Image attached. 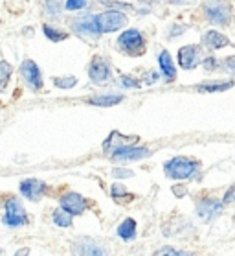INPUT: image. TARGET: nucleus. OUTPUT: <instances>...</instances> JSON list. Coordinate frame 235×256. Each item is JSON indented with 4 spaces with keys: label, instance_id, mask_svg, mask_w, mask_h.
<instances>
[{
    "label": "nucleus",
    "instance_id": "nucleus-1",
    "mask_svg": "<svg viewBox=\"0 0 235 256\" xmlns=\"http://www.w3.org/2000/svg\"><path fill=\"white\" fill-rule=\"evenodd\" d=\"M197 170H199V162L188 157H175L171 160H167L166 166H164V172H166L167 177L178 180L193 177L197 174Z\"/></svg>",
    "mask_w": 235,
    "mask_h": 256
},
{
    "label": "nucleus",
    "instance_id": "nucleus-2",
    "mask_svg": "<svg viewBox=\"0 0 235 256\" xmlns=\"http://www.w3.org/2000/svg\"><path fill=\"white\" fill-rule=\"evenodd\" d=\"M127 24V17L118 10H110V12L99 13L96 15V26H98L99 34H112L123 28Z\"/></svg>",
    "mask_w": 235,
    "mask_h": 256
},
{
    "label": "nucleus",
    "instance_id": "nucleus-3",
    "mask_svg": "<svg viewBox=\"0 0 235 256\" xmlns=\"http://www.w3.org/2000/svg\"><path fill=\"white\" fill-rule=\"evenodd\" d=\"M118 44L123 52L131 54V56H140L145 50V39L144 35L140 34L138 30H127L118 37Z\"/></svg>",
    "mask_w": 235,
    "mask_h": 256
},
{
    "label": "nucleus",
    "instance_id": "nucleus-4",
    "mask_svg": "<svg viewBox=\"0 0 235 256\" xmlns=\"http://www.w3.org/2000/svg\"><path fill=\"white\" fill-rule=\"evenodd\" d=\"M230 15H232V10L226 0H210L206 4V17L210 22L224 26L230 22Z\"/></svg>",
    "mask_w": 235,
    "mask_h": 256
},
{
    "label": "nucleus",
    "instance_id": "nucleus-5",
    "mask_svg": "<svg viewBox=\"0 0 235 256\" xmlns=\"http://www.w3.org/2000/svg\"><path fill=\"white\" fill-rule=\"evenodd\" d=\"M4 223L9 225V227H22L28 223V216H26V210L20 204V201L15 198L7 199L6 201V216H4Z\"/></svg>",
    "mask_w": 235,
    "mask_h": 256
},
{
    "label": "nucleus",
    "instance_id": "nucleus-6",
    "mask_svg": "<svg viewBox=\"0 0 235 256\" xmlns=\"http://www.w3.org/2000/svg\"><path fill=\"white\" fill-rule=\"evenodd\" d=\"M88 76H90V82L96 83V85H103L110 80V66L109 63L105 61L103 58H96L90 61V66H88Z\"/></svg>",
    "mask_w": 235,
    "mask_h": 256
},
{
    "label": "nucleus",
    "instance_id": "nucleus-7",
    "mask_svg": "<svg viewBox=\"0 0 235 256\" xmlns=\"http://www.w3.org/2000/svg\"><path fill=\"white\" fill-rule=\"evenodd\" d=\"M201 63V48L195 44H188L178 50V64L186 70L195 68Z\"/></svg>",
    "mask_w": 235,
    "mask_h": 256
},
{
    "label": "nucleus",
    "instance_id": "nucleus-8",
    "mask_svg": "<svg viewBox=\"0 0 235 256\" xmlns=\"http://www.w3.org/2000/svg\"><path fill=\"white\" fill-rule=\"evenodd\" d=\"M20 72H22L24 80H26V83H28L29 87L39 92L40 88H42V74H40L39 66H37L33 61H29L28 59V61H24L22 63Z\"/></svg>",
    "mask_w": 235,
    "mask_h": 256
},
{
    "label": "nucleus",
    "instance_id": "nucleus-9",
    "mask_svg": "<svg viewBox=\"0 0 235 256\" xmlns=\"http://www.w3.org/2000/svg\"><path fill=\"white\" fill-rule=\"evenodd\" d=\"M20 192L29 201H39L42 198V194L46 192V184L39 179H26L20 182Z\"/></svg>",
    "mask_w": 235,
    "mask_h": 256
},
{
    "label": "nucleus",
    "instance_id": "nucleus-10",
    "mask_svg": "<svg viewBox=\"0 0 235 256\" xmlns=\"http://www.w3.org/2000/svg\"><path fill=\"white\" fill-rule=\"evenodd\" d=\"M61 208H64L66 212H70V214L79 216L85 212L86 201L81 198L79 194L70 192V194H66V196H63V199H61Z\"/></svg>",
    "mask_w": 235,
    "mask_h": 256
},
{
    "label": "nucleus",
    "instance_id": "nucleus-11",
    "mask_svg": "<svg viewBox=\"0 0 235 256\" xmlns=\"http://www.w3.org/2000/svg\"><path fill=\"white\" fill-rule=\"evenodd\" d=\"M75 256H107V250L92 240H81L74 245Z\"/></svg>",
    "mask_w": 235,
    "mask_h": 256
},
{
    "label": "nucleus",
    "instance_id": "nucleus-12",
    "mask_svg": "<svg viewBox=\"0 0 235 256\" xmlns=\"http://www.w3.org/2000/svg\"><path fill=\"white\" fill-rule=\"evenodd\" d=\"M221 210H223V203L221 201H217V199H204L197 206V214L201 216L202 220L210 222L217 214H221Z\"/></svg>",
    "mask_w": 235,
    "mask_h": 256
},
{
    "label": "nucleus",
    "instance_id": "nucleus-13",
    "mask_svg": "<svg viewBox=\"0 0 235 256\" xmlns=\"http://www.w3.org/2000/svg\"><path fill=\"white\" fill-rule=\"evenodd\" d=\"M151 155V150L147 148H121V150H116L114 158L118 160H140V158H145Z\"/></svg>",
    "mask_w": 235,
    "mask_h": 256
},
{
    "label": "nucleus",
    "instance_id": "nucleus-14",
    "mask_svg": "<svg viewBox=\"0 0 235 256\" xmlns=\"http://www.w3.org/2000/svg\"><path fill=\"white\" fill-rule=\"evenodd\" d=\"M136 140H138L136 136H125V134H120V133H110L109 138L103 142V148L107 152H116V150L127 148V144H134Z\"/></svg>",
    "mask_w": 235,
    "mask_h": 256
},
{
    "label": "nucleus",
    "instance_id": "nucleus-15",
    "mask_svg": "<svg viewBox=\"0 0 235 256\" xmlns=\"http://www.w3.org/2000/svg\"><path fill=\"white\" fill-rule=\"evenodd\" d=\"M74 30L79 35H99L98 26H96V15H85V17L77 18L74 22Z\"/></svg>",
    "mask_w": 235,
    "mask_h": 256
},
{
    "label": "nucleus",
    "instance_id": "nucleus-16",
    "mask_svg": "<svg viewBox=\"0 0 235 256\" xmlns=\"http://www.w3.org/2000/svg\"><path fill=\"white\" fill-rule=\"evenodd\" d=\"M158 63H160V68H162V74L166 76L167 82H173L175 78H177V68H175V63H173L171 59V54L164 50V52L158 56Z\"/></svg>",
    "mask_w": 235,
    "mask_h": 256
},
{
    "label": "nucleus",
    "instance_id": "nucleus-17",
    "mask_svg": "<svg viewBox=\"0 0 235 256\" xmlns=\"http://www.w3.org/2000/svg\"><path fill=\"white\" fill-rule=\"evenodd\" d=\"M204 44L210 48H213V50H221V48L228 46L230 44V39L226 37V35H223L221 32H208L206 35H204Z\"/></svg>",
    "mask_w": 235,
    "mask_h": 256
},
{
    "label": "nucleus",
    "instance_id": "nucleus-18",
    "mask_svg": "<svg viewBox=\"0 0 235 256\" xmlns=\"http://www.w3.org/2000/svg\"><path fill=\"white\" fill-rule=\"evenodd\" d=\"M123 100L121 94H99V96H94L90 98L92 105H98V107H112V105H118Z\"/></svg>",
    "mask_w": 235,
    "mask_h": 256
},
{
    "label": "nucleus",
    "instance_id": "nucleus-19",
    "mask_svg": "<svg viewBox=\"0 0 235 256\" xmlns=\"http://www.w3.org/2000/svg\"><path fill=\"white\" fill-rule=\"evenodd\" d=\"M230 87H234V83L232 82H208V83H202L199 85V90L202 92H221V90H228Z\"/></svg>",
    "mask_w": 235,
    "mask_h": 256
},
{
    "label": "nucleus",
    "instance_id": "nucleus-20",
    "mask_svg": "<svg viewBox=\"0 0 235 256\" xmlns=\"http://www.w3.org/2000/svg\"><path fill=\"white\" fill-rule=\"evenodd\" d=\"M118 234H120V238H123V240H132L134 234H136V222H134V220H125V222L118 227Z\"/></svg>",
    "mask_w": 235,
    "mask_h": 256
},
{
    "label": "nucleus",
    "instance_id": "nucleus-21",
    "mask_svg": "<svg viewBox=\"0 0 235 256\" xmlns=\"http://www.w3.org/2000/svg\"><path fill=\"white\" fill-rule=\"evenodd\" d=\"M53 223L57 227H70L72 225V214L66 212L64 208H57L53 212Z\"/></svg>",
    "mask_w": 235,
    "mask_h": 256
},
{
    "label": "nucleus",
    "instance_id": "nucleus-22",
    "mask_svg": "<svg viewBox=\"0 0 235 256\" xmlns=\"http://www.w3.org/2000/svg\"><path fill=\"white\" fill-rule=\"evenodd\" d=\"M42 32H44V35L50 39V41L57 42V41H64L66 37H68V34L66 32H61V30L53 28V26H50V24H44L42 26Z\"/></svg>",
    "mask_w": 235,
    "mask_h": 256
},
{
    "label": "nucleus",
    "instance_id": "nucleus-23",
    "mask_svg": "<svg viewBox=\"0 0 235 256\" xmlns=\"http://www.w3.org/2000/svg\"><path fill=\"white\" fill-rule=\"evenodd\" d=\"M11 64L6 63V61H0V90H4L7 85V82H9V76H11Z\"/></svg>",
    "mask_w": 235,
    "mask_h": 256
},
{
    "label": "nucleus",
    "instance_id": "nucleus-24",
    "mask_svg": "<svg viewBox=\"0 0 235 256\" xmlns=\"http://www.w3.org/2000/svg\"><path fill=\"white\" fill-rule=\"evenodd\" d=\"M77 83V80H75L74 76H64V78H55L53 80V85L59 88H72Z\"/></svg>",
    "mask_w": 235,
    "mask_h": 256
},
{
    "label": "nucleus",
    "instance_id": "nucleus-25",
    "mask_svg": "<svg viewBox=\"0 0 235 256\" xmlns=\"http://www.w3.org/2000/svg\"><path fill=\"white\" fill-rule=\"evenodd\" d=\"M88 6V0H66V10H83V8Z\"/></svg>",
    "mask_w": 235,
    "mask_h": 256
},
{
    "label": "nucleus",
    "instance_id": "nucleus-26",
    "mask_svg": "<svg viewBox=\"0 0 235 256\" xmlns=\"http://www.w3.org/2000/svg\"><path fill=\"white\" fill-rule=\"evenodd\" d=\"M59 2H61V0H44V6L52 15H57V13L61 12V4H59Z\"/></svg>",
    "mask_w": 235,
    "mask_h": 256
},
{
    "label": "nucleus",
    "instance_id": "nucleus-27",
    "mask_svg": "<svg viewBox=\"0 0 235 256\" xmlns=\"http://www.w3.org/2000/svg\"><path fill=\"white\" fill-rule=\"evenodd\" d=\"M155 256H190V254H182V252L175 250L173 247H162L160 250H156Z\"/></svg>",
    "mask_w": 235,
    "mask_h": 256
},
{
    "label": "nucleus",
    "instance_id": "nucleus-28",
    "mask_svg": "<svg viewBox=\"0 0 235 256\" xmlns=\"http://www.w3.org/2000/svg\"><path fill=\"white\" fill-rule=\"evenodd\" d=\"M121 85L127 88H138L140 87V83L136 80H131V78H121Z\"/></svg>",
    "mask_w": 235,
    "mask_h": 256
},
{
    "label": "nucleus",
    "instance_id": "nucleus-29",
    "mask_svg": "<svg viewBox=\"0 0 235 256\" xmlns=\"http://www.w3.org/2000/svg\"><path fill=\"white\" fill-rule=\"evenodd\" d=\"M125 194H127V190L123 184H114V186H112V196H114V198H121V196H125Z\"/></svg>",
    "mask_w": 235,
    "mask_h": 256
},
{
    "label": "nucleus",
    "instance_id": "nucleus-30",
    "mask_svg": "<svg viewBox=\"0 0 235 256\" xmlns=\"http://www.w3.org/2000/svg\"><path fill=\"white\" fill-rule=\"evenodd\" d=\"M215 66H217V59H215V58L204 59V68H206V70H213Z\"/></svg>",
    "mask_w": 235,
    "mask_h": 256
},
{
    "label": "nucleus",
    "instance_id": "nucleus-31",
    "mask_svg": "<svg viewBox=\"0 0 235 256\" xmlns=\"http://www.w3.org/2000/svg\"><path fill=\"white\" fill-rule=\"evenodd\" d=\"M114 177L121 179V177H132L131 170H114Z\"/></svg>",
    "mask_w": 235,
    "mask_h": 256
},
{
    "label": "nucleus",
    "instance_id": "nucleus-32",
    "mask_svg": "<svg viewBox=\"0 0 235 256\" xmlns=\"http://www.w3.org/2000/svg\"><path fill=\"white\" fill-rule=\"evenodd\" d=\"M232 201H235V186L230 188L228 192H226V196H224V203H232Z\"/></svg>",
    "mask_w": 235,
    "mask_h": 256
},
{
    "label": "nucleus",
    "instance_id": "nucleus-33",
    "mask_svg": "<svg viewBox=\"0 0 235 256\" xmlns=\"http://www.w3.org/2000/svg\"><path fill=\"white\" fill-rule=\"evenodd\" d=\"M226 68H230V70H235V56H232V58H228L226 59Z\"/></svg>",
    "mask_w": 235,
    "mask_h": 256
},
{
    "label": "nucleus",
    "instance_id": "nucleus-34",
    "mask_svg": "<svg viewBox=\"0 0 235 256\" xmlns=\"http://www.w3.org/2000/svg\"><path fill=\"white\" fill-rule=\"evenodd\" d=\"M184 30H186V26H175V28H173V32H171V35H169V37H175V35H180V34H184Z\"/></svg>",
    "mask_w": 235,
    "mask_h": 256
},
{
    "label": "nucleus",
    "instance_id": "nucleus-35",
    "mask_svg": "<svg viewBox=\"0 0 235 256\" xmlns=\"http://www.w3.org/2000/svg\"><path fill=\"white\" fill-rule=\"evenodd\" d=\"M149 76H151L149 80H145L147 83H153V82H156V80H158V74H156V72H151Z\"/></svg>",
    "mask_w": 235,
    "mask_h": 256
},
{
    "label": "nucleus",
    "instance_id": "nucleus-36",
    "mask_svg": "<svg viewBox=\"0 0 235 256\" xmlns=\"http://www.w3.org/2000/svg\"><path fill=\"white\" fill-rule=\"evenodd\" d=\"M28 254H29V249H20L15 256H28Z\"/></svg>",
    "mask_w": 235,
    "mask_h": 256
},
{
    "label": "nucleus",
    "instance_id": "nucleus-37",
    "mask_svg": "<svg viewBox=\"0 0 235 256\" xmlns=\"http://www.w3.org/2000/svg\"><path fill=\"white\" fill-rule=\"evenodd\" d=\"M173 190L177 192V196H184V194H186V190H184V188H178V186H175Z\"/></svg>",
    "mask_w": 235,
    "mask_h": 256
},
{
    "label": "nucleus",
    "instance_id": "nucleus-38",
    "mask_svg": "<svg viewBox=\"0 0 235 256\" xmlns=\"http://www.w3.org/2000/svg\"><path fill=\"white\" fill-rule=\"evenodd\" d=\"M0 256H2V252H0Z\"/></svg>",
    "mask_w": 235,
    "mask_h": 256
}]
</instances>
